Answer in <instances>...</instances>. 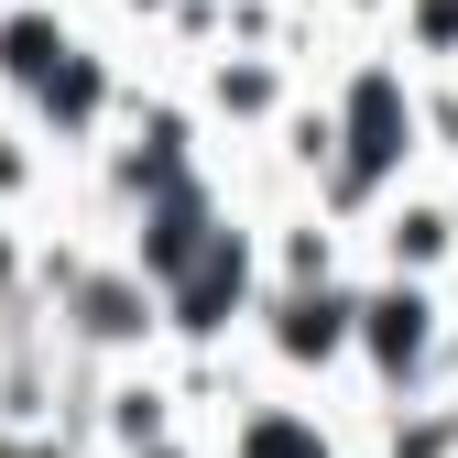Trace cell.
Wrapping results in <instances>:
<instances>
[{
	"label": "cell",
	"instance_id": "6da1fadb",
	"mask_svg": "<svg viewBox=\"0 0 458 458\" xmlns=\"http://www.w3.org/2000/svg\"><path fill=\"white\" fill-rule=\"evenodd\" d=\"M360 273H382V284H447L458 295V186L437 175V164L360 218Z\"/></svg>",
	"mask_w": 458,
	"mask_h": 458
},
{
	"label": "cell",
	"instance_id": "7a4b0ae2",
	"mask_svg": "<svg viewBox=\"0 0 458 458\" xmlns=\"http://www.w3.org/2000/svg\"><path fill=\"white\" fill-rule=\"evenodd\" d=\"M218 458H360V404H317V393H251L229 426H208Z\"/></svg>",
	"mask_w": 458,
	"mask_h": 458
},
{
	"label": "cell",
	"instance_id": "3957f363",
	"mask_svg": "<svg viewBox=\"0 0 458 458\" xmlns=\"http://www.w3.org/2000/svg\"><path fill=\"white\" fill-rule=\"evenodd\" d=\"M360 458H458V393H415V404H371Z\"/></svg>",
	"mask_w": 458,
	"mask_h": 458
}]
</instances>
